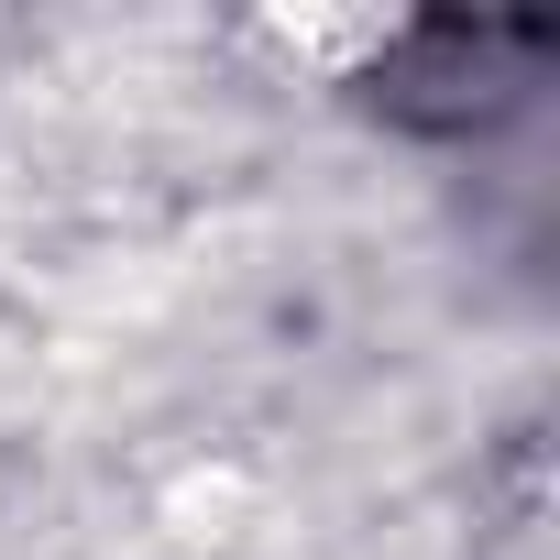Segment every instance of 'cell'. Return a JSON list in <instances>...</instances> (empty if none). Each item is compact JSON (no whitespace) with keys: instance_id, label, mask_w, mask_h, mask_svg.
Returning a JSON list of instances; mask_svg holds the SVG:
<instances>
[{"instance_id":"obj_1","label":"cell","mask_w":560,"mask_h":560,"mask_svg":"<svg viewBox=\"0 0 560 560\" xmlns=\"http://www.w3.org/2000/svg\"><path fill=\"white\" fill-rule=\"evenodd\" d=\"M538 56H560L549 12H418L374 67V110H396L407 132H472L516 110Z\"/></svg>"}]
</instances>
